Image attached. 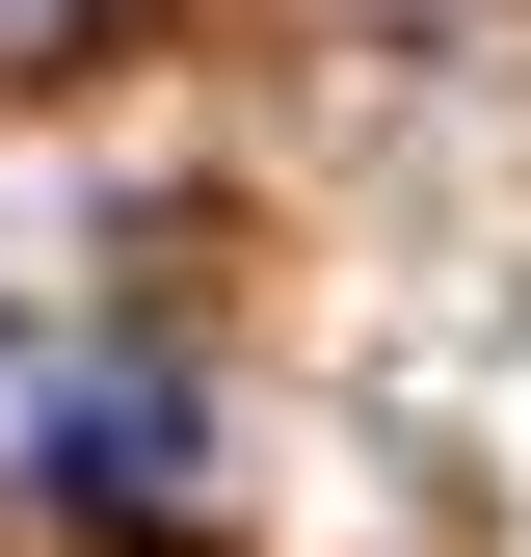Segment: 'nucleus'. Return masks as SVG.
<instances>
[{
    "mask_svg": "<svg viewBox=\"0 0 531 557\" xmlns=\"http://www.w3.org/2000/svg\"><path fill=\"white\" fill-rule=\"evenodd\" d=\"M53 478H81V505H186V372L81 345V372H53Z\"/></svg>",
    "mask_w": 531,
    "mask_h": 557,
    "instance_id": "obj_1",
    "label": "nucleus"
}]
</instances>
